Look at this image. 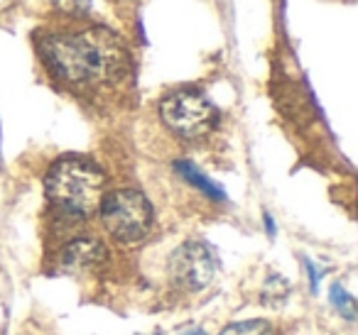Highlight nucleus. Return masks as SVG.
Masks as SVG:
<instances>
[{
  "mask_svg": "<svg viewBox=\"0 0 358 335\" xmlns=\"http://www.w3.org/2000/svg\"><path fill=\"white\" fill-rule=\"evenodd\" d=\"M52 6L66 15H84L91 8V0H52Z\"/></svg>",
  "mask_w": 358,
  "mask_h": 335,
  "instance_id": "9b49d317",
  "label": "nucleus"
},
{
  "mask_svg": "<svg viewBox=\"0 0 358 335\" xmlns=\"http://www.w3.org/2000/svg\"><path fill=\"white\" fill-rule=\"evenodd\" d=\"M331 304L336 306L343 318H348V320L356 318V301H353L351 294L343 291V286H338V284L331 286Z\"/></svg>",
  "mask_w": 358,
  "mask_h": 335,
  "instance_id": "9d476101",
  "label": "nucleus"
},
{
  "mask_svg": "<svg viewBox=\"0 0 358 335\" xmlns=\"http://www.w3.org/2000/svg\"><path fill=\"white\" fill-rule=\"evenodd\" d=\"M287 294H289V286L282 276H270V279L265 281L263 299L268 301L270 306H282L285 299H287Z\"/></svg>",
  "mask_w": 358,
  "mask_h": 335,
  "instance_id": "6e6552de",
  "label": "nucleus"
},
{
  "mask_svg": "<svg viewBox=\"0 0 358 335\" xmlns=\"http://www.w3.org/2000/svg\"><path fill=\"white\" fill-rule=\"evenodd\" d=\"M185 335H206L204 330H192V333H185Z\"/></svg>",
  "mask_w": 358,
  "mask_h": 335,
  "instance_id": "f8f14e48",
  "label": "nucleus"
},
{
  "mask_svg": "<svg viewBox=\"0 0 358 335\" xmlns=\"http://www.w3.org/2000/svg\"><path fill=\"white\" fill-rule=\"evenodd\" d=\"M42 54L69 84H113L130 66L125 45L106 27L50 35L42 42Z\"/></svg>",
  "mask_w": 358,
  "mask_h": 335,
  "instance_id": "f257e3e1",
  "label": "nucleus"
},
{
  "mask_svg": "<svg viewBox=\"0 0 358 335\" xmlns=\"http://www.w3.org/2000/svg\"><path fill=\"white\" fill-rule=\"evenodd\" d=\"M159 115L162 123L172 130L174 135L187 140H194L206 135L216 125V113L214 103L206 98L204 94L194 89L174 91L167 98L159 103Z\"/></svg>",
  "mask_w": 358,
  "mask_h": 335,
  "instance_id": "20e7f679",
  "label": "nucleus"
},
{
  "mask_svg": "<svg viewBox=\"0 0 358 335\" xmlns=\"http://www.w3.org/2000/svg\"><path fill=\"white\" fill-rule=\"evenodd\" d=\"M216 274V260L209 245L199 240L185 242L169 257V279L187 291H201Z\"/></svg>",
  "mask_w": 358,
  "mask_h": 335,
  "instance_id": "39448f33",
  "label": "nucleus"
},
{
  "mask_svg": "<svg viewBox=\"0 0 358 335\" xmlns=\"http://www.w3.org/2000/svg\"><path fill=\"white\" fill-rule=\"evenodd\" d=\"M221 335H273V325L268 320H243L229 325Z\"/></svg>",
  "mask_w": 358,
  "mask_h": 335,
  "instance_id": "1a4fd4ad",
  "label": "nucleus"
},
{
  "mask_svg": "<svg viewBox=\"0 0 358 335\" xmlns=\"http://www.w3.org/2000/svg\"><path fill=\"white\" fill-rule=\"evenodd\" d=\"M47 196L69 216H91L106 196V177L94 162L81 157L59 159L47 174Z\"/></svg>",
  "mask_w": 358,
  "mask_h": 335,
  "instance_id": "f03ea898",
  "label": "nucleus"
},
{
  "mask_svg": "<svg viewBox=\"0 0 358 335\" xmlns=\"http://www.w3.org/2000/svg\"><path fill=\"white\" fill-rule=\"evenodd\" d=\"M106 260V247L94 237H79L62 252V269L69 274H86L101 267Z\"/></svg>",
  "mask_w": 358,
  "mask_h": 335,
  "instance_id": "423d86ee",
  "label": "nucleus"
},
{
  "mask_svg": "<svg viewBox=\"0 0 358 335\" xmlns=\"http://www.w3.org/2000/svg\"><path fill=\"white\" fill-rule=\"evenodd\" d=\"M99 211L108 235L118 242L143 240L152 225L150 201L135 188H118V191L103 196Z\"/></svg>",
  "mask_w": 358,
  "mask_h": 335,
  "instance_id": "7ed1b4c3",
  "label": "nucleus"
},
{
  "mask_svg": "<svg viewBox=\"0 0 358 335\" xmlns=\"http://www.w3.org/2000/svg\"><path fill=\"white\" fill-rule=\"evenodd\" d=\"M174 167H177V172L182 174V177H185L187 181L192 184V186H196L199 191H204L209 198H214V201H224V198H226L224 191H221V188L216 186V184L211 181L209 177H204V174H201L192 162H177Z\"/></svg>",
  "mask_w": 358,
  "mask_h": 335,
  "instance_id": "0eeeda50",
  "label": "nucleus"
}]
</instances>
